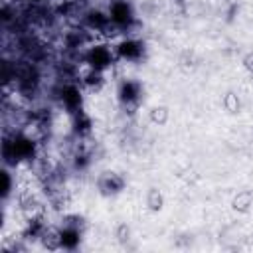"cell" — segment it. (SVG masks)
<instances>
[{"label": "cell", "instance_id": "cell-1", "mask_svg": "<svg viewBox=\"0 0 253 253\" xmlns=\"http://www.w3.org/2000/svg\"><path fill=\"white\" fill-rule=\"evenodd\" d=\"M117 53H115V45L109 42H95L93 45H89L83 53V65L99 69V71H109L115 63H117Z\"/></svg>", "mask_w": 253, "mask_h": 253}, {"label": "cell", "instance_id": "cell-2", "mask_svg": "<svg viewBox=\"0 0 253 253\" xmlns=\"http://www.w3.org/2000/svg\"><path fill=\"white\" fill-rule=\"evenodd\" d=\"M117 101L125 113L132 115L142 101V83L136 79H123L117 87Z\"/></svg>", "mask_w": 253, "mask_h": 253}, {"label": "cell", "instance_id": "cell-3", "mask_svg": "<svg viewBox=\"0 0 253 253\" xmlns=\"http://www.w3.org/2000/svg\"><path fill=\"white\" fill-rule=\"evenodd\" d=\"M113 45H115V53H117V59L119 61L136 63L144 55V43L136 36H123Z\"/></svg>", "mask_w": 253, "mask_h": 253}, {"label": "cell", "instance_id": "cell-4", "mask_svg": "<svg viewBox=\"0 0 253 253\" xmlns=\"http://www.w3.org/2000/svg\"><path fill=\"white\" fill-rule=\"evenodd\" d=\"M125 178L119 174V172H113V170H107V172H101L99 178H97V190L101 196H117L125 190Z\"/></svg>", "mask_w": 253, "mask_h": 253}, {"label": "cell", "instance_id": "cell-5", "mask_svg": "<svg viewBox=\"0 0 253 253\" xmlns=\"http://www.w3.org/2000/svg\"><path fill=\"white\" fill-rule=\"evenodd\" d=\"M107 83V75L105 71H99V69H93V67H87L83 65L81 71H79V85L83 87V91H89V93H99Z\"/></svg>", "mask_w": 253, "mask_h": 253}, {"label": "cell", "instance_id": "cell-6", "mask_svg": "<svg viewBox=\"0 0 253 253\" xmlns=\"http://www.w3.org/2000/svg\"><path fill=\"white\" fill-rule=\"evenodd\" d=\"M69 132L75 136H93V119L85 109L75 111L73 115H69Z\"/></svg>", "mask_w": 253, "mask_h": 253}, {"label": "cell", "instance_id": "cell-7", "mask_svg": "<svg viewBox=\"0 0 253 253\" xmlns=\"http://www.w3.org/2000/svg\"><path fill=\"white\" fill-rule=\"evenodd\" d=\"M59 229H61V249L73 251L79 245L83 231H79L75 227H67V225H59Z\"/></svg>", "mask_w": 253, "mask_h": 253}, {"label": "cell", "instance_id": "cell-8", "mask_svg": "<svg viewBox=\"0 0 253 253\" xmlns=\"http://www.w3.org/2000/svg\"><path fill=\"white\" fill-rule=\"evenodd\" d=\"M251 204H253V194H251L249 190H243V192H239V194L233 198V208H235L237 211H247V210L251 208Z\"/></svg>", "mask_w": 253, "mask_h": 253}, {"label": "cell", "instance_id": "cell-9", "mask_svg": "<svg viewBox=\"0 0 253 253\" xmlns=\"http://www.w3.org/2000/svg\"><path fill=\"white\" fill-rule=\"evenodd\" d=\"M162 204H164L162 194H160L156 188H150L148 194H146V206H148L152 211H158V210L162 208Z\"/></svg>", "mask_w": 253, "mask_h": 253}, {"label": "cell", "instance_id": "cell-10", "mask_svg": "<svg viewBox=\"0 0 253 253\" xmlns=\"http://www.w3.org/2000/svg\"><path fill=\"white\" fill-rule=\"evenodd\" d=\"M166 119H168L166 107H152V109H150V121H152L154 125H164Z\"/></svg>", "mask_w": 253, "mask_h": 253}, {"label": "cell", "instance_id": "cell-11", "mask_svg": "<svg viewBox=\"0 0 253 253\" xmlns=\"http://www.w3.org/2000/svg\"><path fill=\"white\" fill-rule=\"evenodd\" d=\"M223 107H225V111H229V113H237V111H239V99H237V95H235V93H227V95L223 97Z\"/></svg>", "mask_w": 253, "mask_h": 253}, {"label": "cell", "instance_id": "cell-12", "mask_svg": "<svg viewBox=\"0 0 253 253\" xmlns=\"http://www.w3.org/2000/svg\"><path fill=\"white\" fill-rule=\"evenodd\" d=\"M117 237H119V241H126V239H128V227H126V225H119Z\"/></svg>", "mask_w": 253, "mask_h": 253}, {"label": "cell", "instance_id": "cell-13", "mask_svg": "<svg viewBox=\"0 0 253 253\" xmlns=\"http://www.w3.org/2000/svg\"><path fill=\"white\" fill-rule=\"evenodd\" d=\"M243 67H245L247 71H251V73H253V51H251V53H247V55L243 57Z\"/></svg>", "mask_w": 253, "mask_h": 253}]
</instances>
